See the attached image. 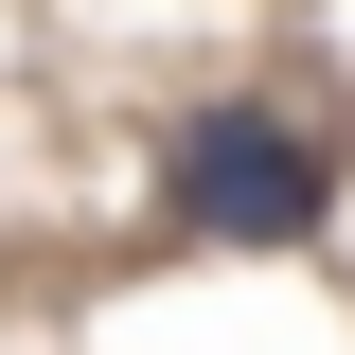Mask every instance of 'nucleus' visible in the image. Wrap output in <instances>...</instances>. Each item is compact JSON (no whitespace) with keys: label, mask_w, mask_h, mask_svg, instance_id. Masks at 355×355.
I'll return each mask as SVG.
<instances>
[{"label":"nucleus","mask_w":355,"mask_h":355,"mask_svg":"<svg viewBox=\"0 0 355 355\" xmlns=\"http://www.w3.org/2000/svg\"><path fill=\"white\" fill-rule=\"evenodd\" d=\"M160 214H178V249H320L338 231V142L266 89H214L160 142Z\"/></svg>","instance_id":"obj_1"}]
</instances>
